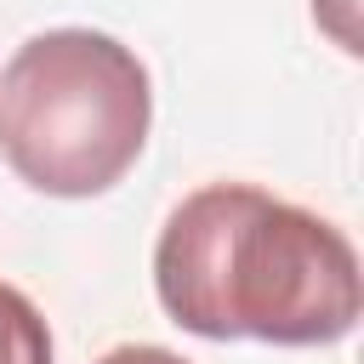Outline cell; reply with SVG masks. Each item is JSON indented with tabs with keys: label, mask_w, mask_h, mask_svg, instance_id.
Listing matches in <instances>:
<instances>
[{
	"label": "cell",
	"mask_w": 364,
	"mask_h": 364,
	"mask_svg": "<svg viewBox=\"0 0 364 364\" xmlns=\"http://www.w3.org/2000/svg\"><path fill=\"white\" fill-rule=\"evenodd\" d=\"M0 364H51V330L17 284H0Z\"/></svg>",
	"instance_id": "3"
},
{
	"label": "cell",
	"mask_w": 364,
	"mask_h": 364,
	"mask_svg": "<svg viewBox=\"0 0 364 364\" xmlns=\"http://www.w3.org/2000/svg\"><path fill=\"white\" fill-rule=\"evenodd\" d=\"M97 364H188V358L171 347H154V341H125V347H108Z\"/></svg>",
	"instance_id": "4"
},
{
	"label": "cell",
	"mask_w": 364,
	"mask_h": 364,
	"mask_svg": "<svg viewBox=\"0 0 364 364\" xmlns=\"http://www.w3.org/2000/svg\"><path fill=\"white\" fill-rule=\"evenodd\" d=\"M154 91L131 46L46 28L0 74V159L51 199L108 193L148 148Z\"/></svg>",
	"instance_id": "2"
},
{
	"label": "cell",
	"mask_w": 364,
	"mask_h": 364,
	"mask_svg": "<svg viewBox=\"0 0 364 364\" xmlns=\"http://www.w3.org/2000/svg\"><path fill=\"white\" fill-rule=\"evenodd\" d=\"M154 290L171 324L205 341L324 347L364 313L353 239L250 182H210L165 216Z\"/></svg>",
	"instance_id": "1"
}]
</instances>
